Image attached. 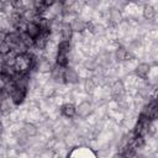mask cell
Listing matches in <instances>:
<instances>
[{
	"label": "cell",
	"instance_id": "4fadbf2b",
	"mask_svg": "<svg viewBox=\"0 0 158 158\" xmlns=\"http://www.w3.org/2000/svg\"><path fill=\"white\" fill-rule=\"evenodd\" d=\"M142 15H143V17H144L147 21H151V20H153L154 16H156V9H154L151 4H146V5L143 6Z\"/></svg>",
	"mask_w": 158,
	"mask_h": 158
},
{
	"label": "cell",
	"instance_id": "3957f363",
	"mask_svg": "<svg viewBox=\"0 0 158 158\" xmlns=\"http://www.w3.org/2000/svg\"><path fill=\"white\" fill-rule=\"evenodd\" d=\"M26 94H27V90L15 88V89L10 93L9 99L12 101V104H15V105H20V104H22V102L25 101V99H26Z\"/></svg>",
	"mask_w": 158,
	"mask_h": 158
},
{
	"label": "cell",
	"instance_id": "d6986e66",
	"mask_svg": "<svg viewBox=\"0 0 158 158\" xmlns=\"http://www.w3.org/2000/svg\"><path fill=\"white\" fill-rule=\"evenodd\" d=\"M95 88H96V81L94 80V78L85 79V81H84V90L86 93H93L95 90Z\"/></svg>",
	"mask_w": 158,
	"mask_h": 158
},
{
	"label": "cell",
	"instance_id": "30bf717a",
	"mask_svg": "<svg viewBox=\"0 0 158 158\" xmlns=\"http://www.w3.org/2000/svg\"><path fill=\"white\" fill-rule=\"evenodd\" d=\"M109 21L114 25H118L121 21H122V14H121V10L116 9V7H112L109 10Z\"/></svg>",
	"mask_w": 158,
	"mask_h": 158
},
{
	"label": "cell",
	"instance_id": "7c38bea8",
	"mask_svg": "<svg viewBox=\"0 0 158 158\" xmlns=\"http://www.w3.org/2000/svg\"><path fill=\"white\" fill-rule=\"evenodd\" d=\"M22 21H23V16H22V14H21L20 11H14V12H11L10 16H9V23H10L14 28H15L16 26H19Z\"/></svg>",
	"mask_w": 158,
	"mask_h": 158
},
{
	"label": "cell",
	"instance_id": "9c48e42d",
	"mask_svg": "<svg viewBox=\"0 0 158 158\" xmlns=\"http://www.w3.org/2000/svg\"><path fill=\"white\" fill-rule=\"evenodd\" d=\"M60 111H62V115L67 118H73L77 115V107L72 102H65L64 105H62Z\"/></svg>",
	"mask_w": 158,
	"mask_h": 158
},
{
	"label": "cell",
	"instance_id": "ac0fdd59",
	"mask_svg": "<svg viewBox=\"0 0 158 158\" xmlns=\"http://www.w3.org/2000/svg\"><path fill=\"white\" fill-rule=\"evenodd\" d=\"M22 131L28 136V137H33L37 135V127L33 123H25L22 127Z\"/></svg>",
	"mask_w": 158,
	"mask_h": 158
},
{
	"label": "cell",
	"instance_id": "8992f818",
	"mask_svg": "<svg viewBox=\"0 0 158 158\" xmlns=\"http://www.w3.org/2000/svg\"><path fill=\"white\" fill-rule=\"evenodd\" d=\"M93 112V105L89 101H81L77 107V115L79 117H88Z\"/></svg>",
	"mask_w": 158,
	"mask_h": 158
},
{
	"label": "cell",
	"instance_id": "ba28073f",
	"mask_svg": "<svg viewBox=\"0 0 158 158\" xmlns=\"http://www.w3.org/2000/svg\"><path fill=\"white\" fill-rule=\"evenodd\" d=\"M149 73H151V64L148 63H139L135 68V74L141 79H146Z\"/></svg>",
	"mask_w": 158,
	"mask_h": 158
},
{
	"label": "cell",
	"instance_id": "44dd1931",
	"mask_svg": "<svg viewBox=\"0 0 158 158\" xmlns=\"http://www.w3.org/2000/svg\"><path fill=\"white\" fill-rule=\"evenodd\" d=\"M127 2H133V1H136V0H126Z\"/></svg>",
	"mask_w": 158,
	"mask_h": 158
},
{
	"label": "cell",
	"instance_id": "5b68a950",
	"mask_svg": "<svg viewBox=\"0 0 158 158\" xmlns=\"http://www.w3.org/2000/svg\"><path fill=\"white\" fill-rule=\"evenodd\" d=\"M64 79H65V83H68V84H77L80 78H79L78 72L74 68L65 67V69H64Z\"/></svg>",
	"mask_w": 158,
	"mask_h": 158
},
{
	"label": "cell",
	"instance_id": "9a60e30c",
	"mask_svg": "<svg viewBox=\"0 0 158 158\" xmlns=\"http://www.w3.org/2000/svg\"><path fill=\"white\" fill-rule=\"evenodd\" d=\"M21 42L26 48H32L35 47V40L27 33V32H21Z\"/></svg>",
	"mask_w": 158,
	"mask_h": 158
},
{
	"label": "cell",
	"instance_id": "6da1fadb",
	"mask_svg": "<svg viewBox=\"0 0 158 158\" xmlns=\"http://www.w3.org/2000/svg\"><path fill=\"white\" fill-rule=\"evenodd\" d=\"M49 37H51V31H42L41 35L35 38V48L38 51H43L49 43Z\"/></svg>",
	"mask_w": 158,
	"mask_h": 158
},
{
	"label": "cell",
	"instance_id": "2e32d148",
	"mask_svg": "<svg viewBox=\"0 0 158 158\" xmlns=\"http://www.w3.org/2000/svg\"><path fill=\"white\" fill-rule=\"evenodd\" d=\"M72 51V44H70V41H60L57 46V52H60V53H65V54H69Z\"/></svg>",
	"mask_w": 158,
	"mask_h": 158
},
{
	"label": "cell",
	"instance_id": "277c9868",
	"mask_svg": "<svg viewBox=\"0 0 158 158\" xmlns=\"http://www.w3.org/2000/svg\"><path fill=\"white\" fill-rule=\"evenodd\" d=\"M111 95L115 100H121V98L125 94V85H123V81L122 80H116L112 83L111 85Z\"/></svg>",
	"mask_w": 158,
	"mask_h": 158
},
{
	"label": "cell",
	"instance_id": "e0dca14e",
	"mask_svg": "<svg viewBox=\"0 0 158 158\" xmlns=\"http://www.w3.org/2000/svg\"><path fill=\"white\" fill-rule=\"evenodd\" d=\"M56 63L59 64V65H62V67H68V63H69L68 54L57 52V54H56Z\"/></svg>",
	"mask_w": 158,
	"mask_h": 158
},
{
	"label": "cell",
	"instance_id": "ffe728a7",
	"mask_svg": "<svg viewBox=\"0 0 158 158\" xmlns=\"http://www.w3.org/2000/svg\"><path fill=\"white\" fill-rule=\"evenodd\" d=\"M11 51H12V47H11L10 43H7L6 41H2L0 43V53H1V56H5V54L10 53Z\"/></svg>",
	"mask_w": 158,
	"mask_h": 158
},
{
	"label": "cell",
	"instance_id": "5bb4252c",
	"mask_svg": "<svg viewBox=\"0 0 158 158\" xmlns=\"http://www.w3.org/2000/svg\"><path fill=\"white\" fill-rule=\"evenodd\" d=\"M72 27L74 30V32H78V33H81L84 31H86V21L84 20H80V19H74L73 22H72Z\"/></svg>",
	"mask_w": 158,
	"mask_h": 158
},
{
	"label": "cell",
	"instance_id": "8fae6325",
	"mask_svg": "<svg viewBox=\"0 0 158 158\" xmlns=\"http://www.w3.org/2000/svg\"><path fill=\"white\" fill-rule=\"evenodd\" d=\"M26 32L35 40L37 36L41 35V28H40V26L37 25V22H35V21H28V22H27V26H26Z\"/></svg>",
	"mask_w": 158,
	"mask_h": 158
},
{
	"label": "cell",
	"instance_id": "7a4b0ae2",
	"mask_svg": "<svg viewBox=\"0 0 158 158\" xmlns=\"http://www.w3.org/2000/svg\"><path fill=\"white\" fill-rule=\"evenodd\" d=\"M114 57H115V59L117 62H128V60H133L135 59L133 56H132V53L128 49H126L125 47H122V46H118L115 49Z\"/></svg>",
	"mask_w": 158,
	"mask_h": 158
},
{
	"label": "cell",
	"instance_id": "52a82bcc",
	"mask_svg": "<svg viewBox=\"0 0 158 158\" xmlns=\"http://www.w3.org/2000/svg\"><path fill=\"white\" fill-rule=\"evenodd\" d=\"M60 37L63 41H72L73 35H74V30L72 27V23L69 22H63L60 26Z\"/></svg>",
	"mask_w": 158,
	"mask_h": 158
}]
</instances>
